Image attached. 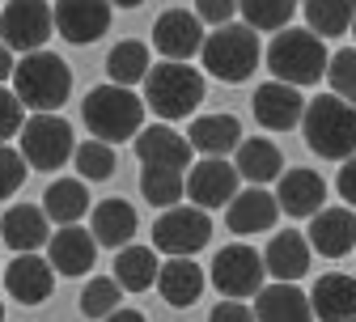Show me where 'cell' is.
Returning <instances> with one entry per match:
<instances>
[{
	"label": "cell",
	"mask_w": 356,
	"mask_h": 322,
	"mask_svg": "<svg viewBox=\"0 0 356 322\" xmlns=\"http://www.w3.org/2000/svg\"><path fill=\"white\" fill-rule=\"evenodd\" d=\"M42 212H47L56 225H76L89 212V191L85 178H56L47 191H42Z\"/></svg>",
	"instance_id": "obj_30"
},
{
	"label": "cell",
	"mask_w": 356,
	"mask_h": 322,
	"mask_svg": "<svg viewBox=\"0 0 356 322\" xmlns=\"http://www.w3.org/2000/svg\"><path fill=\"white\" fill-rule=\"evenodd\" d=\"M119 301H123V289H119V280H106V275H94V280L81 289V314L89 322H98L111 309H119Z\"/></svg>",
	"instance_id": "obj_36"
},
{
	"label": "cell",
	"mask_w": 356,
	"mask_h": 322,
	"mask_svg": "<svg viewBox=\"0 0 356 322\" xmlns=\"http://www.w3.org/2000/svg\"><path fill=\"white\" fill-rule=\"evenodd\" d=\"M149 68H153L149 47H145V42H136V38L115 42L111 56H106V72H111V81H115V85H140Z\"/></svg>",
	"instance_id": "obj_33"
},
{
	"label": "cell",
	"mask_w": 356,
	"mask_h": 322,
	"mask_svg": "<svg viewBox=\"0 0 356 322\" xmlns=\"http://www.w3.org/2000/svg\"><path fill=\"white\" fill-rule=\"evenodd\" d=\"M276 204H280V212L284 216H293V220H301V216H314L323 204H327V182L314 174V170H289V174H280V182H276Z\"/></svg>",
	"instance_id": "obj_19"
},
{
	"label": "cell",
	"mask_w": 356,
	"mask_h": 322,
	"mask_svg": "<svg viewBox=\"0 0 356 322\" xmlns=\"http://www.w3.org/2000/svg\"><path fill=\"white\" fill-rule=\"evenodd\" d=\"M17 127H22V98L13 94V89L0 85V140L17 136Z\"/></svg>",
	"instance_id": "obj_39"
},
{
	"label": "cell",
	"mask_w": 356,
	"mask_h": 322,
	"mask_svg": "<svg viewBox=\"0 0 356 322\" xmlns=\"http://www.w3.org/2000/svg\"><path fill=\"white\" fill-rule=\"evenodd\" d=\"M301 9H305V22L318 38H339L352 30L356 0H301Z\"/></svg>",
	"instance_id": "obj_31"
},
{
	"label": "cell",
	"mask_w": 356,
	"mask_h": 322,
	"mask_svg": "<svg viewBox=\"0 0 356 322\" xmlns=\"http://www.w3.org/2000/svg\"><path fill=\"white\" fill-rule=\"evenodd\" d=\"M348 322H356V318H348Z\"/></svg>",
	"instance_id": "obj_48"
},
{
	"label": "cell",
	"mask_w": 356,
	"mask_h": 322,
	"mask_svg": "<svg viewBox=\"0 0 356 322\" xmlns=\"http://www.w3.org/2000/svg\"><path fill=\"white\" fill-rule=\"evenodd\" d=\"M309 250L327 259H343L356 250V208H318L309 216Z\"/></svg>",
	"instance_id": "obj_14"
},
{
	"label": "cell",
	"mask_w": 356,
	"mask_h": 322,
	"mask_svg": "<svg viewBox=\"0 0 356 322\" xmlns=\"http://www.w3.org/2000/svg\"><path fill=\"white\" fill-rule=\"evenodd\" d=\"M309 238L297 234V229H284V234H276L272 242H267L263 250V267L267 275H276V280H301V275L309 271Z\"/></svg>",
	"instance_id": "obj_23"
},
{
	"label": "cell",
	"mask_w": 356,
	"mask_h": 322,
	"mask_svg": "<svg viewBox=\"0 0 356 322\" xmlns=\"http://www.w3.org/2000/svg\"><path fill=\"white\" fill-rule=\"evenodd\" d=\"M157 250L153 246H119V255H115V280H119V289H127V293H149L153 284H157Z\"/></svg>",
	"instance_id": "obj_29"
},
{
	"label": "cell",
	"mask_w": 356,
	"mask_h": 322,
	"mask_svg": "<svg viewBox=\"0 0 356 322\" xmlns=\"http://www.w3.org/2000/svg\"><path fill=\"white\" fill-rule=\"evenodd\" d=\"M26 182V157L17 149H9L5 140H0V200L17 195V187Z\"/></svg>",
	"instance_id": "obj_38"
},
{
	"label": "cell",
	"mask_w": 356,
	"mask_h": 322,
	"mask_svg": "<svg viewBox=\"0 0 356 322\" xmlns=\"http://www.w3.org/2000/svg\"><path fill=\"white\" fill-rule=\"evenodd\" d=\"M212 275V289L220 293V297H254L259 289H263V275H267V267H263V255L259 250H250V246H242V242H234V246H225V250H216V259H212V267H208Z\"/></svg>",
	"instance_id": "obj_9"
},
{
	"label": "cell",
	"mask_w": 356,
	"mask_h": 322,
	"mask_svg": "<svg viewBox=\"0 0 356 322\" xmlns=\"http://www.w3.org/2000/svg\"><path fill=\"white\" fill-rule=\"evenodd\" d=\"M301 0H238V13L246 17L250 30H263V34H276L293 22Z\"/></svg>",
	"instance_id": "obj_34"
},
{
	"label": "cell",
	"mask_w": 356,
	"mask_h": 322,
	"mask_svg": "<svg viewBox=\"0 0 356 322\" xmlns=\"http://www.w3.org/2000/svg\"><path fill=\"white\" fill-rule=\"evenodd\" d=\"M140 85H145V106H149L161 123L187 119V115H195V106L204 102V77H200L187 60H165V64L149 68Z\"/></svg>",
	"instance_id": "obj_4"
},
{
	"label": "cell",
	"mask_w": 356,
	"mask_h": 322,
	"mask_svg": "<svg viewBox=\"0 0 356 322\" xmlns=\"http://www.w3.org/2000/svg\"><path fill=\"white\" fill-rule=\"evenodd\" d=\"M140 195L157 208H174L187 195V174L183 170H165V166H145L140 170Z\"/></svg>",
	"instance_id": "obj_32"
},
{
	"label": "cell",
	"mask_w": 356,
	"mask_h": 322,
	"mask_svg": "<svg viewBox=\"0 0 356 322\" xmlns=\"http://www.w3.org/2000/svg\"><path fill=\"white\" fill-rule=\"evenodd\" d=\"M204 68L225 81V85H242L250 81V72L259 68V30H250L246 22H225L216 26L212 34H204V47H200Z\"/></svg>",
	"instance_id": "obj_6"
},
{
	"label": "cell",
	"mask_w": 356,
	"mask_h": 322,
	"mask_svg": "<svg viewBox=\"0 0 356 322\" xmlns=\"http://www.w3.org/2000/svg\"><path fill=\"white\" fill-rule=\"evenodd\" d=\"M301 131H305V145L318 157L343 161L356 153V106H348L339 94H323L314 102H305Z\"/></svg>",
	"instance_id": "obj_3"
},
{
	"label": "cell",
	"mask_w": 356,
	"mask_h": 322,
	"mask_svg": "<svg viewBox=\"0 0 356 322\" xmlns=\"http://www.w3.org/2000/svg\"><path fill=\"white\" fill-rule=\"evenodd\" d=\"M187 140L204 157H229V149H238V140H242V123L234 115H204L191 123Z\"/></svg>",
	"instance_id": "obj_27"
},
{
	"label": "cell",
	"mask_w": 356,
	"mask_h": 322,
	"mask_svg": "<svg viewBox=\"0 0 356 322\" xmlns=\"http://www.w3.org/2000/svg\"><path fill=\"white\" fill-rule=\"evenodd\" d=\"M13 77V51L5 47V42H0V85H5Z\"/></svg>",
	"instance_id": "obj_44"
},
{
	"label": "cell",
	"mask_w": 356,
	"mask_h": 322,
	"mask_svg": "<svg viewBox=\"0 0 356 322\" xmlns=\"http://www.w3.org/2000/svg\"><path fill=\"white\" fill-rule=\"evenodd\" d=\"M195 13H200V22L225 26V22H234V13H238V0H195Z\"/></svg>",
	"instance_id": "obj_40"
},
{
	"label": "cell",
	"mask_w": 356,
	"mask_h": 322,
	"mask_svg": "<svg viewBox=\"0 0 356 322\" xmlns=\"http://www.w3.org/2000/svg\"><path fill=\"white\" fill-rule=\"evenodd\" d=\"M72 166H76V174L85 182H106L115 174V149L94 136V140H85V145L72 149Z\"/></svg>",
	"instance_id": "obj_35"
},
{
	"label": "cell",
	"mask_w": 356,
	"mask_h": 322,
	"mask_svg": "<svg viewBox=\"0 0 356 322\" xmlns=\"http://www.w3.org/2000/svg\"><path fill=\"white\" fill-rule=\"evenodd\" d=\"M327 42L314 30H276V38L267 42V72L289 85H318L327 77Z\"/></svg>",
	"instance_id": "obj_5"
},
{
	"label": "cell",
	"mask_w": 356,
	"mask_h": 322,
	"mask_svg": "<svg viewBox=\"0 0 356 322\" xmlns=\"http://www.w3.org/2000/svg\"><path fill=\"white\" fill-rule=\"evenodd\" d=\"M98 259V242L81 225H60V234L47 238V263L60 275H85Z\"/></svg>",
	"instance_id": "obj_17"
},
{
	"label": "cell",
	"mask_w": 356,
	"mask_h": 322,
	"mask_svg": "<svg viewBox=\"0 0 356 322\" xmlns=\"http://www.w3.org/2000/svg\"><path fill=\"white\" fill-rule=\"evenodd\" d=\"M234 166H238V174H242L246 182H254V187H267V182H276V178L284 174V153H280V145L254 136V140H238Z\"/></svg>",
	"instance_id": "obj_26"
},
{
	"label": "cell",
	"mask_w": 356,
	"mask_h": 322,
	"mask_svg": "<svg viewBox=\"0 0 356 322\" xmlns=\"http://www.w3.org/2000/svg\"><path fill=\"white\" fill-rule=\"evenodd\" d=\"M153 289H161V297L174 309H187L204 293V267L195 263V255H170V263L157 267V284Z\"/></svg>",
	"instance_id": "obj_20"
},
{
	"label": "cell",
	"mask_w": 356,
	"mask_h": 322,
	"mask_svg": "<svg viewBox=\"0 0 356 322\" xmlns=\"http://www.w3.org/2000/svg\"><path fill=\"white\" fill-rule=\"evenodd\" d=\"M111 0H60L51 9L60 38H68L72 47H85V42H98L111 30Z\"/></svg>",
	"instance_id": "obj_11"
},
{
	"label": "cell",
	"mask_w": 356,
	"mask_h": 322,
	"mask_svg": "<svg viewBox=\"0 0 356 322\" xmlns=\"http://www.w3.org/2000/svg\"><path fill=\"white\" fill-rule=\"evenodd\" d=\"M208 322H254V309L250 305H242L238 297H225L212 314H208Z\"/></svg>",
	"instance_id": "obj_41"
},
{
	"label": "cell",
	"mask_w": 356,
	"mask_h": 322,
	"mask_svg": "<svg viewBox=\"0 0 356 322\" xmlns=\"http://www.w3.org/2000/svg\"><path fill=\"white\" fill-rule=\"evenodd\" d=\"M153 47L161 51V60H191L204 47V26L200 13L187 9H165L153 22Z\"/></svg>",
	"instance_id": "obj_13"
},
{
	"label": "cell",
	"mask_w": 356,
	"mask_h": 322,
	"mask_svg": "<svg viewBox=\"0 0 356 322\" xmlns=\"http://www.w3.org/2000/svg\"><path fill=\"white\" fill-rule=\"evenodd\" d=\"M212 238V220L208 208H161L153 225V246L161 255H200Z\"/></svg>",
	"instance_id": "obj_8"
},
{
	"label": "cell",
	"mask_w": 356,
	"mask_h": 322,
	"mask_svg": "<svg viewBox=\"0 0 356 322\" xmlns=\"http://www.w3.org/2000/svg\"><path fill=\"white\" fill-rule=\"evenodd\" d=\"M17 140H22V157L30 170H60L64 161H72V127L56 115V111H38L34 119H22L17 127Z\"/></svg>",
	"instance_id": "obj_7"
},
{
	"label": "cell",
	"mask_w": 356,
	"mask_h": 322,
	"mask_svg": "<svg viewBox=\"0 0 356 322\" xmlns=\"http://www.w3.org/2000/svg\"><path fill=\"white\" fill-rule=\"evenodd\" d=\"M0 322H5V305H0Z\"/></svg>",
	"instance_id": "obj_47"
},
{
	"label": "cell",
	"mask_w": 356,
	"mask_h": 322,
	"mask_svg": "<svg viewBox=\"0 0 356 322\" xmlns=\"http://www.w3.org/2000/svg\"><path fill=\"white\" fill-rule=\"evenodd\" d=\"M254 119L263 127H272V131H289L301 123V111H305V98L297 94V85L289 81H267L254 89Z\"/></svg>",
	"instance_id": "obj_16"
},
{
	"label": "cell",
	"mask_w": 356,
	"mask_h": 322,
	"mask_svg": "<svg viewBox=\"0 0 356 322\" xmlns=\"http://www.w3.org/2000/svg\"><path fill=\"white\" fill-rule=\"evenodd\" d=\"M98 322H145V314H140V309H123V305H119V309H111V314H106V318H98Z\"/></svg>",
	"instance_id": "obj_43"
},
{
	"label": "cell",
	"mask_w": 356,
	"mask_h": 322,
	"mask_svg": "<svg viewBox=\"0 0 356 322\" xmlns=\"http://www.w3.org/2000/svg\"><path fill=\"white\" fill-rule=\"evenodd\" d=\"M254 322H314V309L297 280H276L254 293Z\"/></svg>",
	"instance_id": "obj_21"
},
{
	"label": "cell",
	"mask_w": 356,
	"mask_h": 322,
	"mask_svg": "<svg viewBox=\"0 0 356 322\" xmlns=\"http://www.w3.org/2000/svg\"><path fill=\"white\" fill-rule=\"evenodd\" d=\"M309 309H314L318 322H348L356 318V280L343 271H331L314 284L309 293Z\"/></svg>",
	"instance_id": "obj_24"
},
{
	"label": "cell",
	"mask_w": 356,
	"mask_h": 322,
	"mask_svg": "<svg viewBox=\"0 0 356 322\" xmlns=\"http://www.w3.org/2000/svg\"><path fill=\"white\" fill-rule=\"evenodd\" d=\"M13 94L30 111H60L72 94V68L47 47L26 51L13 64Z\"/></svg>",
	"instance_id": "obj_2"
},
{
	"label": "cell",
	"mask_w": 356,
	"mask_h": 322,
	"mask_svg": "<svg viewBox=\"0 0 356 322\" xmlns=\"http://www.w3.org/2000/svg\"><path fill=\"white\" fill-rule=\"evenodd\" d=\"M81 119L85 127L106 145H123L127 136H136L145 127V98L131 94V85H98L89 89L81 102Z\"/></svg>",
	"instance_id": "obj_1"
},
{
	"label": "cell",
	"mask_w": 356,
	"mask_h": 322,
	"mask_svg": "<svg viewBox=\"0 0 356 322\" xmlns=\"http://www.w3.org/2000/svg\"><path fill=\"white\" fill-rule=\"evenodd\" d=\"M111 5H119V9H140L145 0H111Z\"/></svg>",
	"instance_id": "obj_45"
},
{
	"label": "cell",
	"mask_w": 356,
	"mask_h": 322,
	"mask_svg": "<svg viewBox=\"0 0 356 322\" xmlns=\"http://www.w3.org/2000/svg\"><path fill=\"white\" fill-rule=\"evenodd\" d=\"M56 30V17H51V5L47 0H13V5L0 13V42L9 51H38L47 47V38Z\"/></svg>",
	"instance_id": "obj_10"
},
{
	"label": "cell",
	"mask_w": 356,
	"mask_h": 322,
	"mask_svg": "<svg viewBox=\"0 0 356 322\" xmlns=\"http://www.w3.org/2000/svg\"><path fill=\"white\" fill-rule=\"evenodd\" d=\"M5 289H9L13 301L38 305V301H47L51 289H56V267L47 259H38L34 250H17V259L5 267Z\"/></svg>",
	"instance_id": "obj_15"
},
{
	"label": "cell",
	"mask_w": 356,
	"mask_h": 322,
	"mask_svg": "<svg viewBox=\"0 0 356 322\" xmlns=\"http://www.w3.org/2000/svg\"><path fill=\"white\" fill-rule=\"evenodd\" d=\"M136 157L140 166H165V170H187L191 166V140L178 136L170 123H153L136 131Z\"/></svg>",
	"instance_id": "obj_18"
},
{
	"label": "cell",
	"mask_w": 356,
	"mask_h": 322,
	"mask_svg": "<svg viewBox=\"0 0 356 322\" xmlns=\"http://www.w3.org/2000/svg\"><path fill=\"white\" fill-rule=\"evenodd\" d=\"M352 38H356V17H352Z\"/></svg>",
	"instance_id": "obj_46"
},
{
	"label": "cell",
	"mask_w": 356,
	"mask_h": 322,
	"mask_svg": "<svg viewBox=\"0 0 356 322\" xmlns=\"http://www.w3.org/2000/svg\"><path fill=\"white\" fill-rule=\"evenodd\" d=\"M238 166H229L225 157H204L187 174V200L200 208H225L238 195Z\"/></svg>",
	"instance_id": "obj_12"
},
{
	"label": "cell",
	"mask_w": 356,
	"mask_h": 322,
	"mask_svg": "<svg viewBox=\"0 0 356 322\" xmlns=\"http://www.w3.org/2000/svg\"><path fill=\"white\" fill-rule=\"evenodd\" d=\"M89 234H94L98 246H111V250L127 246L136 238V208L127 200H102L94 208V229H89Z\"/></svg>",
	"instance_id": "obj_28"
},
{
	"label": "cell",
	"mask_w": 356,
	"mask_h": 322,
	"mask_svg": "<svg viewBox=\"0 0 356 322\" xmlns=\"http://www.w3.org/2000/svg\"><path fill=\"white\" fill-rule=\"evenodd\" d=\"M229 229L234 234H263V229H272L276 220H280V204H276V195H267L263 187H246V191H238L229 204Z\"/></svg>",
	"instance_id": "obj_22"
},
{
	"label": "cell",
	"mask_w": 356,
	"mask_h": 322,
	"mask_svg": "<svg viewBox=\"0 0 356 322\" xmlns=\"http://www.w3.org/2000/svg\"><path fill=\"white\" fill-rule=\"evenodd\" d=\"M335 187H339V195L356 208V153L343 157V170H339V178H335Z\"/></svg>",
	"instance_id": "obj_42"
},
{
	"label": "cell",
	"mask_w": 356,
	"mask_h": 322,
	"mask_svg": "<svg viewBox=\"0 0 356 322\" xmlns=\"http://www.w3.org/2000/svg\"><path fill=\"white\" fill-rule=\"evenodd\" d=\"M0 238H5L13 250H38L51 238V216L42 208H34V204H17V208L5 212V220H0Z\"/></svg>",
	"instance_id": "obj_25"
},
{
	"label": "cell",
	"mask_w": 356,
	"mask_h": 322,
	"mask_svg": "<svg viewBox=\"0 0 356 322\" xmlns=\"http://www.w3.org/2000/svg\"><path fill=\"white\" fill-rule=\"evenodd\" d=\"M327 77H331V94H339L348 106H356V47H343L327 60Z\"/></svg>",
	"instance_id": "obj_37"
}]
</instances>
